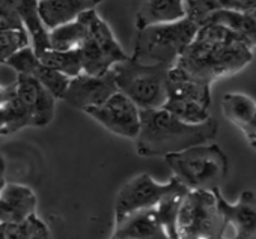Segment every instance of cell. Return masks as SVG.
I'll return each instance as SVG.
<instances>
[{
	"label": "cell",
	"instance_id": "5b68a950",
	"mask_svg": "<svg viewBox=\"0 0 256 239\" xmlns=\"http://www.w3.org/2000/svg\"><path fill=\"white\" fill-rule=\"evenodd\" d=\"M169 68L138 63L128 57L112 68L118 90L140 110L162 108L168 99L166 78Z\"/></svg>",
	"mask_w": 256,
	"mask_h": 239
},
{
	"label": "cell",
	"instance_id": "6da1fadb",
	"mask_svg": "<svg viewBox=\"0 0 256 239\" xmlns=\"http://www.w3.org/2000/svg\"><path fill=\"white\" fill-rule=\"evenodd\" d=\"M252 59L253 45L246 38L223 24L205 23L199 26L175 66L200 83L212 84L240 72Z\"/></svg>",
	"mask_w": 256,
	"mask_h": 239
},
{
	"label": "cell",
	"instance_id": "8fae6325",
	"mask_svg": "<svg viewBox=\"0 0 256 239\" xmlns=\"http://www.w3.org/2000/svg\"><path fill=\"white\" fill-rule=\"evenodd\" d=\"M214 193L226 226L230 224L235 230L229 239H256V193L246 190L235 203L224 200L220 188H216Z\"/></svg>",
	"mask_w": 256,
	"mask_h": 239
},
{
	"label": "cell",
	"instance_id": "ba28073f",
	"mask_svg": "<svg viewBox=\"0 0 256 239\" xmlns=\"http://www.w3.org/2000/svg\"><path fill=\"white\" fill-rule=\"evenodd\" d=\"M188 191L175 176L166 184H160L148 173H140L128 181L118 193L114 202V223L133 212L157 206L164 197L174 193Z\"/></svg>",
	"mask_w": 256,
	"mask_h": 239
},
{
	"label": "cell",
	"instance_id": "e0dca14e",
	"mask_svg": "<svg viewBox=\"0 0 256 239\" xmlns=\"http://www.w3.org/2000/svg\"><path fill=\"white\" fill-rule=\"evenodd\" d=\"M102 0H38L42 23L50 30L56 26L74 21L83 12L95 9Z\"/></svg>",
	"mask_w": 256,
	"mask_h": 239
},
{
	"label": "cell",
	"instance_id": "44dd1931",
	"mask_svg": "<svg viewBox=\"0 0 256 239\" xmlns=\"http://www.w3.org/2000/svg\"><path fill=\"white\" fill-rule=\"evenodd\" d=\"M217 23L229 27L230 30L236 32L242 38H246L253 47H256V18H253L248 14L244 12H236V11H229V9H222L210 14L202 23Z\"/></svg>",
	"mask_w": 256,
	"mask_h": 239
},
{
	"label": "cell",
	"instance_id": "d4e9b609",
	"mask_svg": "<svg viewBox=\"0 0 256 239\" xmlns=\"http://www.w3.org/2000/svg\"><path fill=\"white\" fill-rule=\"evenodd\" d=\"M164 110L172 113L175 117L186 124H202L211 117L210 108L204 104L194 101H182V99H166Z\"/></svg>",
	"mask_w": 256,
	"mask_h": 239
},
{
	"label": "cell",
	"instance_id": "1f68e13d",
	"mask_svg": "<svg viewBox=\"0 0 256 239\" xmlns=\"http://www.w3.org/2000/svg\"><path fill=\"white\" fill-rule=\"evenodd\" d=\"M252 148H253V149H254V151H256V146H252Z\"/></svg>",
	"mask_w": 256,
	"mask_h": 239
},
{
	"label": "cell",
	"instance_id": "7402d4cb",
	"mask_svg": "<svg viewBox=\"0 0 256 239\" xmlns=\"http://www.w3.org/2000/svg\"><path fill=\"white\" fill-rule=\"evenodd\" d=\"M254 110H256L254 99L246 93L229 92L224 93L222 98V111L224 117L240 131L247 125Z\"/></svg>",
	"mask_w": 256,
	"mask_h": 239
},
{
	"label": "cell",
	"instance_id": "52a82bcc",
	"mask_svg": "<svg viewBox=\"0 0 256 239\" xmlns=\"http://www.w3.org/2000/svg\"><path fill=\"white\" fill-rule=\"evenodd\" d=\"M82 15L86 21V38L78 48L83 72L102 75L116 63L130 57L122 50L113 32L95 9L86 11Z\"/></svg>",
	"mask_w": 256,
	"mask_h": 239
},
{
	"label": "cell",
	"instance_id": "30bf717a",
	"mask_svg": "<svg viewBox=\"0 0 256 239\" xmlns=\"http://www.w3.org/2000/svg\"><path fill=\"white\" fill-rule=\"evenodd\" d=\"M114 92H118V86L112 69L102 75H90L82 72L70 78L62 99L71 107L84 111L90 107L102 104Z\"/></svg>",
	"mask_w": 256,
	"mask_h": 239
},
{
	"label": "cell",
	"instance_id": "484cf974",
	"mask_svg": "<svg viewBox=\"0 0 256 239\" xmlns=\"http://www.w3.org/2000/svg\"><path fill=\"white\" fill-rule=\"evenodd\" d=\"M28 45H30V39L24 29L0 30V65Z\"/></svg>",
	"mask_w": 256,
	"mask_h": 239
},
{
	"label": "cell",
	"instance_id": "cb8c5ba5",
	"mask_svg": "<svg viewBox=\"0 0 256 239\" xmlns=\"http://www.w3.org/2000/svg\"><path fill=\"white\" fill-rule=\"evenodd\" d=\"M44 65L50 66L52 69L72 78L83 72L82 66V56L80 50H68V51H58L48 48L38 57Z\"/></svg>",
	"mask_w": 256,
	"mask_h": 239
},
{
	"label": "cell",
	"instance_id": "3957f363",
	"mask_svg": "<svg viewBox=\"0 0 256 239\" xmlns=\"http://www.w3.org/2000/svg\"><path fill=\"white\" fill-rule=\"evenodd\" d=\"M199 26L190 18L138 29L132 60L144 65L172 68L192 42Z\"/></svg>",
	"mask_w": 256,
	"mask_h": 239
},
{
	"label": "cell",
	"instance_id": "5bb4252c",
	"mask_svg": "<svg viewBox=\"0 0 256 239\" xmlns=\"http://www.w3.org/2000/svg\"><path fill=\"white\" fill-rule=\"evenodd\" d=\"M112 239H170L154 208L133 212L114 223Z\"/></svg>",
	"mask_w": 256,
	"mask_h": 239
},
{
	"label": "cell",
	"instance_id": "4fadbf2b",
	"mask_svg": "<svg viewBox=\"0 0 256 239\" xmlns=\"http://www.w3.org/2000/svg\"><path fill=\"white\" fill-rule=\"evenodd\" d=\"M5 65L12 68L17 74H28L36 78L47 90H50L56 96V99H62L70 83V78L66 75L44 65L35 54L32 45L18 50L6 60Z\"/></svg>",
	"mask_w": 256,
	"mask_h": 239
},
{
	"label": "cell",
	"instance_id": "e575fe53",
	"mask_svg": "<svg viewBox=\"0 0 256 239\" xmlns=\"http://www.w3.org/2000/svg\"><path fill=\"white\" fill-rule=\"evenodd\" d=\"M110 239H112V238H110Z\"/></svg>",
	"mask_w": 256,
	"mask_h": 239
},
{
	"label": "cell",
	"instance_id": "7c38bea8",
	"mask_svg": "<svg viewBox=\"0 0 256 239\" xmlns=\"http://www.w3.org/2000/svg\"><path fill=\"white\" fill-rule=\"evenodd\" d=\"M14 83L18 99L29 110L34 119V127H47L54 116L56 96L47 90L36 78L28 74H17Z\"/></svg>",
	"mask_w": 256,
	"mask_h": 239
},
{
	"label": "cell",
	"instance_id": "ffe728a7",
	"mask_svg": "<svg viewBox=\"0 0 256 239\" xmlns=\"http://www.w3.org/2000/svg\"><path fill=\"white\" fill-rule=\"evenodd\" d=\"M86 38V21L83 15L74 21L56 26L48 30V44L52 50L68 51L78 50Z\"/></svg>",
	"mask_w": 256,
	"mask_h": 239
},
{
	"label": "cell",
	"instance_id": "7a4b0ae2",
	"mask_svg": "<svg viewBox=\"0 0 256 239\" xmlns=\"http://www.w3.org/2000/svg\"><path fill=\"white\" fill-rule=\"evenodd\" d=\"M217 130L212 116L202 124H186L163 107L140 110V128L134 139L136 152L140 157H166L212 142Z\"/></svg>",
	"mask_w": 256,
	"mask_h": 239
},
{
	"label": "cell",
	"instance_id": "9a60e30c",
	"mask_svg": "<svg viewBox=\"0 0 256 239\" xmlns=\"http://www.w3.org/2000/svg\"><path fill=\"white\" fill-rule=\"evenodd\" d=\"M36 211V196L32 188L6 182L0 190V223H22Z\"/></svg>",
	"mask_w": 256,
	"mask_h": 239
},
{
	"label": "cell",
	"instance_id": "8992f818",
	"mask_svg": "<svg viewBox=\"0 0 256 239\" xmlns=\"http://www.w3.org/2000/svg\"><path fill=\"white\" fill-rule=\"evenodd\" d=\"M226 227L216 193L188 190L178 209V239H222Z\"/></svg>",
	"mask_w": 256,
	"mask_h": 239
},
{
	"label": "cell",
	"instance_id": "83f0119b",
	"mask_svg": "<svg viewBox=\"0 0 256 239\" xmlns=\"http://www.w3.org/2000/svg\"><path fill=\"white\" fill-rule=\"evenodd\" d=\"M24 239H50L48 227L36 214L28 218V235Z\"/></svg>",
	"mask_w": 256,
	"mask_h": 239
},
{
	"label": "cell",
	"instance_id": "4316f807",
	"mask_svg": "<svg viewBox=\"0 0 256 239\" xmlns=\"http://www.w3.org/2000/svg\"><path fill=\"white\" fill-rule=\"evenodd\" d=\"M24 29L12 0H0V30Z\"/></svg>",
	"mask_w": 256,
	"mask_h": 239
},
{
	"label": "cell",
	"instance_id": "f546056e",
	"mask_svg": "<svg viewBox=\"0 0 256 239\" xmlns=\"http://www.w3.org/2000/svg\"><path fill=\"white\" fill-rule=\"evenodd\" d=\"M5 172H6V164L4 157L0 155V190H2L6 184V178H5Z\"/></svg>",
	"mask_w": 256,
	"mask_h": 239
},
{
	"label": "cell",
	"instance_id": "603a6c76",
	"mask_svg": "<svg viewBox=\"0 0 256 239\" xmlns=\"http://www.w3.org/2000/svg\"><path fill=\"white\" fill-rule=\"evenodd\" d=\"M29 127H34V119L16 93L10 102L0 105V136H10Z\"/></svg>",
	"mask_w": 256,
	"mask_h": 239
},
{
	"label": "cell",
	"instance_id": "9c48e42d",
	"mask_svg": "<svg viewBox=\"0 0 256 239\" xmlns=\"http://www.w3.org/2000/svg\"><path fill=\"white\" fill-rule=\"evenodd\" d=\"M107 131L134 140L140 128V108L122 92H114L102 104L84 110Z\"/></svg>",
	"mask_w": 256,
	"mask_h": 239
},
{
	"label": "cell",
	"instance_id": "836d02e7",
	"mask_svg": "<svg viewBox=\"0 0 256 239\" xmlns=\"http://www.w3.org/2000/svg\"><path fill=\"white\" fill-rule=\"evenodd\" d=\"M222 239H224V238H222Z\"/></svg>",
	"mask_w": 256,
	"mask_h": 239
},
{
	"label": "cell",
	"instance_id": "d6a6232c",
	"mask_svg": "<svg viewBox=\"0 0 256 239\" xmlns=\"http://www.w3.org/2000/svg\"><path fill=\"white\" fill-rule=\"evenodd\" d=\"M186 2H192V0H186Z\"/></svg>",
	"mask_w": 256,
	"mask_h": 239
},
{
	"label": "cell",
	"instance_id": "2e32d148",
	"mask_svg": "<svg viewBox=\"0 0 256 239\" xmlns=\"http://www.w3.org/2000/svg\"><path fill=\"white\" fill-rule=\"evenodd\" d=\"M187 17L186 0H139L136 9V27L178 21Z\"/></svg>",
	"mask_w": 256,
	"mask_h": 239
},
{
	"label": "cell",
	"instance_id": "4dcf8cb0",
	"mask_svg": "<svg viewBox=\"0 0 256 239\" xmlns=\"http://www.w3.org/2000/svg\"><path fill=\"white\" fill-rule=\"evenodd\" d=\"M0 239H6V232H5V223H0Z\"/></svg>",
	"mask_w": 256,
	"mask_h": 239
},
{
	"label": "cell",
	"instance_id": "d6986e66",
	"mask_svg": "<svg viewBox=\"0 0 256 239\" xmlns=\"http://www.w3.org/2000/svg\"><path fill=\"white\" fill-rule=\"evenodd\" d=\"M12 3L20 15L24 30L29 35L34 51L40 57L44 51L50 48V44H48V29L46 27L40 15L38 0H12Z\"/></svg>",
	"mask_w": 256,
	"mask_h": 239
},
{
	"label": "cell",
	"instance_id": "ac0fdd59",
	"mask_svg": "<svg viewBox=\"0 0 256 239\" xmlns=\"http://www.w3.org/2000/svg\"><path fill=\"white\" fill-rule=\"evenodd\" d=\"M166 92H168V99L194 101L206 107H211L212 104L211 84H205L188 77L175 65L168 71Z\"/></svg>",
	"mask_w": 256,
	"mask_h": 239
},
{
	"label": "cell",
	"instance_id": "277c9868",
	"mask_svg": "<svg viewBox=\"0 0 256 239\" xmlns=\"http://www.w3.org/2000/svg\"><path fill=\"white\" fill-rule=\"evenodd\" d=\"M174 176L188 190L214 191L228 176V157L216 143H204L164 157Z\"/></svg>",
	"mask_w": 256,
	"mask_h": 239
},
{
	"label": "cell",
	"instance_id": "f1b7e54d",
	"mask_svg": "<svg viewBox=\"0 0 256 239\" xmlns=\"http://www.w3.org/2000/svg\"><path fill=\"white\" fill-rule=\"evenodd\" d=\"M241 133L246 136L250 146H256V110L253 111V116L250 117L247 125L241 130Z\"/></svg>",
	"mask_w": 256,
	"mask_h": 239
}]
</instances>
